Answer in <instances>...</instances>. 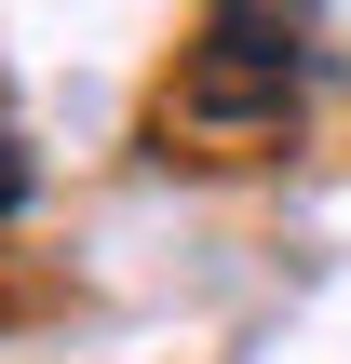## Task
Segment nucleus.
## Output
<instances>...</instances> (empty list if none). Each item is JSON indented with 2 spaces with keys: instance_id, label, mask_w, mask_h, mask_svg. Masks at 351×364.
Returning a JSON list of instances; mask_svg holds the SVG:
<instances>
[{
  "instance_id": "2",
  "label": "nucleus",
  "mask_w": 351,
  "mask_h": 364,
  "mask_svg": "<svg viewBox=\"0 0 351 364\" xmlns=\"http://www.w3.org/2000/svg\"><path fill=\"white\" fill-rule=\"evenodd\" d=\"M0 216H27V149L0 135Z\"/></svg>"
},
{
  "instance_id": "1",
  "label": "nucleus",
  "mask_w": 351,
  "mask_h": 364,
  "mask_svg": "<svg viewBox=\"0 0 351 364\" xmlns=\"http://www.w3.org/2000/svg\"><path fill=\"white\" fill-rule=\"evenodd\" d=\"M311 27H325V0H203V41H189L162 122L176 135H230V149L284 135L298 95H311Z\"/></svg>"
}]
</instances>
